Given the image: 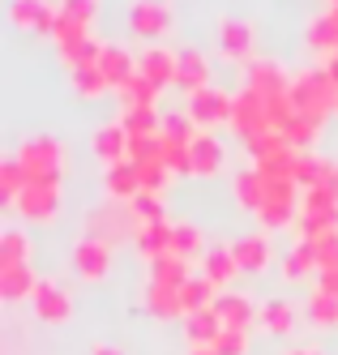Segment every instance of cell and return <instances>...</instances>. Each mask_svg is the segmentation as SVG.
I'll list each match as a JSON object with an SVG mask.
<instances>
[{"instance_id":"ba28073f","label":"cell","mask_w":338,"mask_h":355,"mask_svg":"<svg viewBox=\"0 0 338 355\" xmlns=\"http://www.w3.org/2000/svg\"><path fill=\"white\" fill-rule=\"evenodd\" d=\"M214 313L223 317V329H253L257 325V300L244 291H219L214 295Z\"/></svg>"},{"instance_id":"44dd1931","label":"cell","mask_w":338,"mask_h":355,"mask_svg":"<svg viewBox=\"0 0 338 355\" xmlns=\"http://www.w3.org/2000/svg\"><path fill=\"white\" fill-rule=\"evenodd\" d=\"M43 278H35V266H9V270H0V295L5 300H35Z\"/></svg>"},{"instance_id":"f6af8a7d","label":"cell","mask_w":338,"mask_h":355,"mask_svg":"<svg viewBox=\"0 0 338 355\" xmlns=\"http://www.w3.org/2000/svg\"><path fill=\"white\" fill-rule=\"evenodd\" d=\"M60 13L73 17V21H82V26H90L94 13H99V0H60Z\"/></svg>"},{"instance_id":"d590c367","label":"cell","mask_w":338,"mask_h":355,"mask_svg":"<svg viewBox=\"0 0 338 355\" xmlns=\"http://www.w3.org/2000/svg\"><path fill=\"white\" fill-rule=\"evenodd\" d=\"M69 82H73V90L82 94V98H99L103 90H112L99 64H77V69H69Z\"/></svg>"},{"instance_id":"cb8c5ba5","label":"cell","mask_w":338,"mask_h":355,"mask_svg":"<svg viewBox=\"0 0 338 355\" xmlns=\"http://www.w3.org/2000/svg\"><path fill=\"white\" fill-rule=\"evenodd\" d=\"M189 278H193L189 261L176 257V252H163V257L150 261V283H159V287H185Z\"/></svg>"},{"instance_id":"603a6c76","label":"cell","mask_w":338,"mask_h":355,"mask_svg":"<svg viewBox=\"0 0 338 355\" xmlns=\"http://www.w3.org/2000/svg\"><path fill=\"white\" fill-rule=\"evenodd\" d=\"M185 334L193 347H214V338L223 334V317L214 313V304L210 309H201V313H189L185 317Z\"/></svg>"},{"instance_id":"7bdbcfd3","label":"cell","mask_w":338,"mask_h":355,"mask_svg":"<svg viewBox=\"0 0 338 355\" xmlns=\"http://www.w3.org/2000/svg\"><path fill=\"white\" fill-rule=\"evenodd\" d=\"M137 175H142V193H163L171 184V171L163 159H154V163H137Z\"/></svg>"},{"instance_id":"8992f818","label":"cell","mask_w":338,"mask_h":355,"mask_svg":"<svg viewBox=\"0 0 338 355\" xmlns=\"http://www.w3.org/2000/svg\"><path fill=\"white\" fill-rule=\"evenodd\" d=\"M189 116L197 120V129L231 124V94H223L219 86H205V90H197V94H189Z\"/></svg>"},{"instance_id":"f35d334b","label":"cell","mask_w":338,"mask_h":355,"mask_svg":"<svg viewBox=\"0 0 338 355\" xmlns=\"http://www.w3.org/2000/svg\"><path fill=\"white\" fill-rule=\"evenodd\" d=\"M120 124L128 129V137H159V129H163V120L154 116V107H137V112H124V116H120Z\"/></svg>"},{"instance_id":"e0dca14e","label":"cell","mask_w":338,"mask_h":355,"mask_svg":"<svg viewBox=\"0 0 338 355\" xmlns=\"http://www.w3.org/2000/svg\"><path fill=\"white\" fill-rule=\"evenodd\" d=\"M103 189H108V201H133L142 193V175L137 163H116V167H103Z\"/></svg>"},{"instance_id":"74e56055","label":"cell","mask_w":338,"mask_h":355,"mask_svg":"<svg viewBox=\"0 0 338 355\" xmlns=\"http://www.w3.org/2000/svg\"><path fill=\"white\" fill-rule=\"evenodd\" d=\"M317 129H321V120L317 116H308V112H296L291 120H287V129H282V137H287L296 150H308L317 141Z\"/></svg>"},{"instance_id":"5bb4252c","label":"cell","mask_w":338,"mask_h":355,"mask_svg":"<svg viewBox=\"0 0 338 355\" xmlns=\"http://www.w3.org/2000/svg\"><path fill=\"white\" fill-rule=\"evenodd\" d=\"M90 146H94V155L103 159V167H116V163H124V159H128V129H124L120 120L99 124Z\"/></svg>"},{"instance_id":"9a60e30c","label":"cell","mask_w":338,"mask_h":355,"mask_svg":"<svg viewBox=\"0 0 338 355\" xmlns=\"http://www.w3.org/2000/svg\"><path fill=\"white\" fill-rule=\"evenodd\" d=\"M219 47H223V56L253 64V26L240 17H223L219 21Z\"/></svg>"},{"instance_id":"d6986e66","label":"cell","mask_w":338,"mask_h":355,"mask_svg":"<svg viewBox=\"0 0 338 355\" xmlns=\"http://www.w3.org/2000/svg\"><path fill=\"white\" fill-rule=\"evenodd\" d=\"M176 86L180 90H189V94H197V90H205L210 86V60H205L197 47H185L180 52V73H176Z\"/></svg>"},{"instance_id":"d6a6232c","label":"cell","mask_w":338,"mask_h":355,"mask_svg":"<svg viewBox=\"0 0 338 355\" xmlns=\"http://www.w3.org/2000/svg\"><path fill=\"white\" fill-rule=\"evenodd\" d=\"M197 133H201V129H197V120H193L189 112H167V116H163V129H159V137L171 141V146H193Z\"/></svg>"},{"instance_id":"ac0fdd59","label":"cell","mask_w":338,"mask_h":355,"mask_svg":"<svg viewBox=\"0 0 338 355\" xmlns=\"http://www.w3.org/2000/svg\"><path fill=\"white\" fill-rule=\"evenodd\" d=\"M99 69H103V78H108V86L120 90L137 73V56L128 52V47H120V43H108V47H103V56H99Z\"/></svg>"},{"instance_id":"30bf717a","label":"cell","mask_w":338,"mask_h":355,"mask_svg":"<svg viewBox=\"0 0 338 355\" xmlns=\"http://www.w3.org/2000/svg\"><path fill=\"white\" fill-rule=\"evenodd\" d=\"M128 26L146 39H159L163 31H171V9L163 0H133L128 5Z\"/></svg>"},{"instance_id":"681fc988","label":"cell","mask_w":338,"mask_h":355,"mask_svg":"<svg viewBox=\"0 0 338 355\" xmlns=\"http://www.w3.org/2000/svg\"><path fill=\"white\" fill-rule=\"evenodd\" d=\"M287 355H321V351H317V347H308V343H300V347H291Z\"/></svg>"},{"instance_id":"5b68a950","label":"cell","mask_w":338,"mask_h":355,"mask_svg":"<svg viewBox=\"0 0 338 355\" xmlns=\"http://www.w3.org/2000/svg\"><path fill=\"white\" fill-rule=\"evenodd\" d=\"M128 232H142V223H137L128 201H103V206H94L86 214V236H94L103 244H112V240H120Z\"/></svg>"},{"instance_id":"277c9868","label":"cell","mask_w":338,"mask_h":355,"mask_svg":"<svg viewBox=\"0 0 338 355\" xmlns=\"http://www.w3.org/2000/svg\"><path fill=\"white\" fill-rule=\"evenodd\" d=\"M300 240H317V236H330L338 232V197L330 189H308L300 197Z\"/></svg>"},{"instance_id":"f5cc1de1","label":"cell","mask_w":338,"mask_h":355,"mask_svg":"<svg viewBox=\"0 0 338 355\" xmlns=\"http://www.w3.org/2000/svg\"><path fill=\"white\" fill-rule=\"evenodd\" d=\"M334 56H338V47H334Z\"/></svg>"},{"instance_id":"ab89813d","label":"cell","mask_w":338,"mask_h":355,"mask_svg":"<svg viewBox=\"0 0 338 355\" xmlns=\"http://www.w3.org/2000/svg\"><path fill=\"white\" fill-rule=\"evenodd\" d=\"M304 313L313 317L317 325H338V295L313 287V295H308V309H304Z\"/></svg>"},{"instance_id":"8d00e7d4","label":"cell","mask_w":338,"mask_h":355,"mask_svg":"<svg viewBox=\"0 0 338 355\" xmlns=\"http://www.w3.org/2000/svg\"><path fill=\"white\" fill-rule=\"evenodd\" d=\"M154 94H159V86H150L142 73H133L124 86H120V103L124 112H137V107H154Z\"/></svg>"},{"instance_id":"484cf974","label":"cell","mask_w":338,"mask_h":355,"mask_svg":"<svg viewBox=\"0 0 338 355\" xmlns=\"http://www.w3.org/2000/svg\"><path fill=\"white\" fill-rule=\"evenodd\" d=\"M257 325L270 329V334H291V329H296V309H291V300H266L262 313H257Z\"/></svg>"},{"instance_id":"4fadbf2b","label":"cell","mask_w":338,"mask_h":355,"mask_svg":"<svg viewBox=\"0 0 338 355\" xmlns=\"http://www.w3.org/2000/svg\"><path fill=\"white\" fill-rule=\"evenodd\" d=\"M9 17H13V26H22V31H56V17H60V9H51L47 0H13L9 5Z\"/></svg>"},{"instance_id":"4dcf8cb0","label":"cell","mask_w":338,"mask_h":355,"mask_svg":"<svg viewBox=\"0 0 338 355\" xmlns=\"http://www.w3.org/2000/svg\"><path fill=\"white\" fill-rule=\"evenodd\" d=\"M171 252L185 257V261H197L205 252V236L197 232L193 223H171Z\"/></svg>"},{"instance_id":"836d02e7","label":"cell","mask_w":338,"mask_h":355,"mask_svg":"<svg viewBox=\"0 0 338 355\" xmlns=\"http://www.w3.org/2000/svg\"><path fill=\"white\" fill-rule=\"evenodd\" d=\"M146 309H150L154 317H180V313H185L180 287H159V283H150V287H146Z\"/></svg>"},{"instance_id":"9c48e42d","label":"cell","mask_w":338,"mask_h":355,"mask_svg":"<svg viewBox=\"0 0 338 355\" xmlns=\"http://www.w3.org/2000/svg\"><path fill=\"white\" fill-rule=\"evenodd\" d=\"M137 73L150 86H176V73H180V52H167V47H146L137 56Z\"/></svg>"},{"instance_id":"ffe728a7","label":"cell","mask_w":338,"mask_h":355,"mask_svg":"<svg viewBox=\"0 0 338 355\" xmlns=\"http://www.w3.org/2000/svg\"><path fill=\"white\" fill-rule=\"evenodd\" d=\"M189 163H193L197 175H214V171L223 167V141H219L210 129H201V133L193 137V146H189Z\"/></svg>"},{"instance_id":"c3c4849f","label":"cell","mask_w":338,"mask_h":355,"mask_svg":"<svg viewBox=\"0 0 338 355\" xmlns=\"http://www.w3.org/2000/svg\"><path fill=\"white\" fill-rule=\"evenodd\" d=\"M90 355H124V351H120V347H112V343H94V347H90Z\"/></svg>"},{"instance_id":"8fae6325","label":"cell","mask_w":338,"mask_h":355,"mask_svg":"<svg viewBox=\"0 0 338 355\" xmlns=\"http://www.w3.org/2000/svg\"><path fill=\"white\" fill-rule=\"evenodd\" d=\"M73 266H77L82 278H103L108 266H112V244H103L94 236H82V240L73 244Z\"/></svg>"},{"instance_id":"1f68e13d","label":"cell","mask_w":338,"mask_h":355,"mask_svg":"<svg viewBox=\"0 0 338 355\" xmlns=\"http://www.w3.org/2000/svg\"><path fill=\"white\" fill-rule=\"evenodd\" d=\"M26 184H31V175H26L22 159H17V155H9L5 163H0V197H5L9 206H17V197L26 193Z\"/></svg>"},{"instance_id":"d4e9b609","label":"cell","mask_w":338,"mask_h":355,"mask_svg":"<svg viewBox=\"0 0 338 355\" xmlns=\"http://www.w3.org/2000/svg\"><path fill=\"white\" fill-rule=\"evenodd\" d=\"M31 236L17 232V227H5L0 232V270H9V266H31Z\"/></svg>"},{"instance_id":"4316f807","label":"cell","mask_w":338,"mask_h":355,"mask_svg":"<svg viewBox=\"0 0 338 355\" xmlns=\"http://www.w3.org/2000/svg\"><path fill=\"white\" fill-rule=\"evenodd\" d=\"M201 274L210 278L214 287H227L231 278L240 274V266H236V257H231V248H205V257H201Z\"/></svg>"},{"instance_id":"b9f144b4","label":"cell","mask_w":338,"mask_h":355,"mask_svg":"<svg viewBox=\"0 0 338 355\" xmlns=\"http://www.w3.org/2000/svg\"><path fill=\"white\" fill-rule=\"evenodd\" d=\"M262 171H257V167H244L240 175H236V197L244 201V206L248 210H257V206H262Z\"/></svg>"},{"instance_id":"2e32d148","label":"cell","mask_w":338,"mask_h":355,"mask_svg":"<svg viewBox=\"0 0 338 355\" xmlns=\"http://www.w3.org/2000/svg\"><path fill=\"white\" fill-rule=\"evenodd\" d=\"M248 86H253L257 94L274 98V94H287V90H291V73L282 69L278 60H253V64H248Z\"/></svg>"},{"instance_id":"3957f363","label":"cell","mask_w":338,"mask_h":355,"mask_svg":"<svg viewBox=\"0 0 338 355\" xmlns=\"http://www.w3.org/2000/svg\"><path fill=\"white\" fill-rule=\"evenodd\" d=\"M231 129L244 137V146L257 141V137H266V133H274V124H270V98L257 94L253 86H244L240 94H231Z\"/></svg>"},{"instance_id":"e575fe53","label":"cell","mask_w":338,"mask_h":355,"mask_svg":"<svg viewBox=\"0 0 338 355\" xmlns=\"http://www.w3.org/2000/svg\"><path fill=\"white\" fill-rule=\"evenodd\" d=\"M321 261H317V248L313 240H296V248L287 252V261H282V274L287 278H304V274H317Z\"/></svg>"},{"instance_id":"ee69618b","label":"cell","mask_w":338,"mask_h":355,"mask_svg":"<svg viewBox=\"0 0 338 355\" xmlns=\"http://www.w3.org/2000/svg\"><path fill=\"white\" fill-rule=\"evenodd\" d=\"M214 351L219 355H244L248 351V329H223L214 338Z\"/></svg>"},{"instance_id":"816d5d0a","label":"cell","mask_w":338,"mask_h":355,"mask_svg":"<svg viewBox=\"0 0 338 355\" xmlns=\"http://www.w3.org/2000/svg\"><path fill=\"white\" fill-rule=\"evenodd\" d=\"M330 9H338V0H330Z\"/></svg>"},{"instance_id":"7402d4cb","label":"cell","mask_w":338,"mask_h":355,"mask_svg":"<svg viewBox=\"0 0 338 355\" xmlns=\"http://www.w3.org/2000/svg\"><path fill=\"white\" fill-rule=\"evenodd\" d=\"M231 248V257H236L240 270H266L270 266V240L262 232H253V236H240L236 244H227Z\"/></svg>"},{"instance_id":"f546056e","label":"cell","mask_w":338,"mask_h":355,"mask_svg":"<svg viewBox=\"0 0 338 355\" xmlns=\"http://www.w3.org/2000/svg\"><path fill=\"white\" fill-rule=\"evenodd\" d=\"M304 39H308V47H317V52L330 60V56H334V47H338V21H334L330 13H317L313 21H308Z\"/></svg>"},{"instance_id":"6da1fadb","label":"cell","mask_w":338,"mask_h":355,"mask_svg":"<svg viewBox=\"0 0 338 355\" xmlns=\"http://www.w3.org/2000/svg\"><path fill=\"white\" fill-rule=\"evenodd\" d=\"M17 159H22V167H26L31 180L60 184V175H65V146L51 133H26L22 146H17Z\"/></svg>"},{"instance_id":"f907efd6","label":"cell","mask_w":338,"mask_h":355,"mask_svg":"<svg viewBox=\"0 0 338 355\" xmlns=\"http://www.w3.org/2000/svg\"><path fill=\"white\" fill-rule=\"evenodd\" d=\"M189 355H219V351H214V347H193Z\"/></svg>"},{"instance_id":"7a4b0ae2","label":"cell","mask_w":338,"mask_h":355,"mask_svg":"<svg viewBox=\"0 0 338 355\" xmlns=\"http://www.w3.org/2000/svg\"><path fill=\"white\" fill-rule=\"evenodd\" d=\"M291 103H296V112L326 120L330 112H338V86L326 69H304L291 78Z\"/></svg>"},{"instance_id":"7dc6e473","label":"cell","mask_w":338,"mask_h":355,"mask_svg":"<svg viewBox=\"0 0 338 355\" xmlns=\"http://www.w3.org/2000/svg\"><path fill=\"white\" fill-rule=\"evenodd\" d=\"M317 287H321V291H330V295H338V266L317 270Z\"/></svg>"},{"instance_id":"83f0119b","label":"cell","mask_w":338,"mask_h":355,"mask_svg":"<svg viewBox=\"0 0 338 355\" xmlns=\"http://www.w3.org/2000/svg\"><path fill=\"white\" fill-rule=\"evenodd\" d=\"M137 252H142L146 261L171 252V218H167V223H146L142 232H137Z\"/></svg>"},{"instance_id":"52a82bcc","label":"cell","mask_w":338,"mask_h":355,"mask_svg":"<svg viewBox=\"0 0 338 355\" xmlns=\"http://www.w3.org/2000/svg\"><path fill=\"white\" fill-rule=\"evenodd\" d=\"M17 210L31 218V223H51L60 210V184H43V180H31L26 193L17 197Z\"/></svg>"},{"instance_id":"60d3db41","label":"cell","mask_w":338,"mask_h":355,"mask_svg":"<svg viewBox=\"0 0 338 355\" xmlns=\"http://www.w3.org/2000/svg\"><path fill=\"white\" fill-rule=\"evenodd\" d=\"M133 214H137V223L146 227V223H167V206H163V193H137L133 201Z\"/></svg>"},{"instance_id":"7c38bea8","label":"cell","mask_w":338,"mask_h":355,"mask_svg":"<svg viewBox=\"0 0 338 355\" xmlns=\"http://www.w3.org/2000/svg\"><path fill=\"white\" fill-rule=\"evenodd\" d=\"M35 313H39L43 321H51V325H60V321H69V313H73V295L56 283V278H43L39 291H35Z\"/></svg>"},{"instance_id":"bcb514c9","label":"cell","mask_w":338,"mask_h":355,"mask_svg":"<svg viewBox=\"0 0 338 355\" xmlns=\"http://www.w3.org/2000/svg\"><path fill=\"white\" fill-rule=\"evenodd\" d=\"M313 248H317V261H321V270L338 266V232H330V236H317V240H313Z\"/></svg>"},{"instance_id":"f1b7e54d","label":"cell","mask_w":338,"mask_h":355,"mask_svg":"<svg viewBox=\"0 0 338 355\" xmlns=\"http://www.w3.org/2000/svg\"><path fill=\"white\" fill-rule=\"evenodd\" d=\"M214 295H219V287H214L210 278H205V274L197 270V274L189 278V283L180 287V300H185V317H189V313H201V309H210Z\"/></svg>"}]
</instances>
